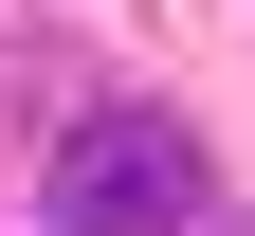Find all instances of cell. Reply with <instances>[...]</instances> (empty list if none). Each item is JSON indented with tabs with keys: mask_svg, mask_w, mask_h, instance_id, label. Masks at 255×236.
Segmentation results:
<instances>
[{
	"mask_svg": "<svg viewBox=\"0 0 255 236\" xmlns=\"http://www.w3.org/2000/svg\"><path fill=\"white\" fill-rule=\"evenodd\" d=\"M201 218V146L164 109H91L55 146V236H182Z\"/></svg>",
	"mask_w": 255,
	"mask_h": 236,
	"instance_id": "1",
	"label": "cell"
}]
</instances>
